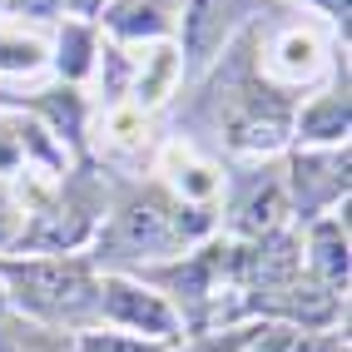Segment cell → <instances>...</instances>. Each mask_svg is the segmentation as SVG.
Listing matches in <instances>:
<instances>
[{
	"label": "cell",
	"instance_id": "13",
	"mask_svg": "<svg viewBox=\"0 0 352 352\" xmlns=\"http://www.w3.org/2000/svg\"><path fill=\"white\" fill-rule=\"evenodd\" d=\"M10 233H15V214H10V204L0 199V243H10Z\"/></svg>",
	"mask_w": 352,
	"mask_h": 352
},
{
	"label": "cell",
	"instance_id": "4",
	"mask_svg": "<svg viewBox=\"0 0 352 352\" xmlns=\"http://www.w3.org/2000/svg\"><path fill=\"white\" fill-rule=\"evenodd\" d=\"M233 6H239V0H194V6H189V20H184V45H189V60L194 65H204L223 45V35L233 25Z\"/></svg>",
	"mask_w": 352,
	"mask_h": 352
},
{
	"label": "cell",
	"instance_id": "2",
	"mask_svg": "<svg viewBox=\"0 0 352 352\" xmlns=\"http://www.w3.org/2000/svg\"><path fill=\"white\" fill-rule=\"evenodd\" d=\"M179 239H184V233L174 228V219L164 214L159 204H129L120 214V223L109 228L104 243L120 258H159V253L179 248Z\"/></svg>",
	"mask_w": 352,
	"mask_h": 352
},
{
	"label": "cell",
	"instance_id": "10",
	"mask_svg": "<svg viewBox=\"0 0 352 352\" xmlns=\"http://www.w3.org/2000/svg\"><path fill=\"white\" fill-rule=\"evenodd\" d=\"M268 352H347L338 338H318V333H283Z\"/></svg>",
	"mask_w": 352,
	"mask_h": 352
},
{
	"label": "cell",
	"instance_id": "6",
	"mask_svg": "<svg viewBox=\"0 0 352 352\" xmlns=\"http://www.w3.org/2000/svg\"><path fill=\"white\" fill-rule=\"evenodd\" d=\"M313 263H318V273L333 288L347 283V239H342L338 223H318V233H313Z\"/></svg>",
	"mask_w": 352,
	"mask_h": 352
},
{
	"label": "cell",
	"instance_id": "8",
	"mask_svg": "<svg viewBox=\"0 0 352 352\" xmlns=\"http://www.w3.org/2000/svg\"><path fill=\"white\" fill-rule=\"evenodd\" d=\"M278 208H283V194L268 184V189H258V194L239 208V228H243V233H263V228H273Z\"/></svg>",
	"mask_w": 352,
	"mask_h": 352
},
{
	"label": "cell",
	"instance_id": "1",
	"mask_svg": "<svg viewBox=\"0 0 352 352\" xmlns=\"http://www.w3.org/2000/svg\"><path fill=\"white\" fill-rule=\"evenodd\" d=\"M6 278L40 322H85L100 313V288L80 263H10Z\"/></svg>",
	"mask_w": 352,
	"mask_h": 352
},
{
	"label": "cell",
	"instance_id": "14",
	"mask_svg": "<svg viewBox=\"0 0 352 352\" xmlns=\"http://www.w3.org/2000/svg\"><path fill=\"white\" fill-rule=\"evenodd\" d=\"M322 6H327V15H333V20H347V0H322Z\"/></svg>",
	"mask_w": 352,
	"mask_h": 352
},
{
	"label": "cell",
	"instance_id": "9",
	"mask_svg": "<svg viewBox=\"0 0 352 352\" xmlns=\"http://www.w3.org/2000/svg\"><path fill=\"white\" fill-rule=\"evenodd\" d=\"M60 69L65 75H85L89 69V30L65 25V35H60Z\"/></svg>",
	"mask_w": 352,
	"mask_h": 352
},
{
	"label": "cell",
	"instance_id": "7",
	"mask_svg": "<svg viewBox=\"0 0 352 352\" xmlns=\"http://www.w3.org/2000/svg\"><path fill=\"white\" fill-rule=\"evenodd\" d=\"M109 25L120 35H159L169 20H164V6L159 0H139V6H120L109 15Z\"/></svg>",
	"mask_w": 352,
	"mask_h": 352
},
{
	"label": "cell",
	"instance_id": "3",
	"mask_svg": "<svg viewBox=\"0 0 352 352\" xmlns=\"http://www.w3.org/2000/svg\"><path fill=\"white\" fill-rule=\"evenodd\" d=\"M100 313L114 318V322H124V327H134V333H154V338L174 333V313L159 302V293H144V288L124 283V278H104Z\"/></svg>",
	"mask_w": 352,
	"mask_h": 352
},
{
	"label": "cell",
	"instance_id": "11",
	"mask_svg": "<svg viewBox=\"0 0 352 352\" xmlns=\"http://www.w3.org/2000/svg\"><path fill=\"white\" fill-rule=\"evenodd\" d=\"M80 352H159L154 342H139V338H100V333H85L80 342H75Z\"/></svg>",
	"mask_w": 352,
	"mask_h": 352
},
{
	"label": "cell",
	"instance_id": "15",
	"mask_svg": "<svg viewBox=\"0 0 352 352\" xmlns=\"http://www.w3.org/2000/svg\"><path fill=\"white\" fill-rule=\"evenodd\" d=\"M95 6H100V0H80V10H95Z\"/></svg>",
	"mask_w": 352,
	"mask_h": 352
},
{
	"label": "cell",
	"instance_id": "12",
	"mask_svg": "<svg viewBox=\"0 0 352 352\" xmlns=\"http://www.w3.org/2000/svg\"><path fill=\"white\" fill-rule=\"evenodd\" d=\"M10 6L20 10V15H35V20H50L60 6H65V0H10Z\"/></svg>",
	"mask_w": 352,
	"mask_h": 352
},
{
	"label": "cell",
	"instance_id": "5",
	"mask_svg": "<svg viewBox=\"0 0 352 352\" xmlns=\"http://www.w3.org/2000/svg\"><path fill=\"white\" fill-rule=\"evenodd\" d=\"M85 233H89L85 214H45L35 228L20 233V243L25 248H69V243H80Z\"/></svg>",
	"mask_w": 352,
	"mask_h": 352
}]
</instances>
